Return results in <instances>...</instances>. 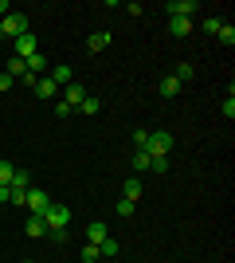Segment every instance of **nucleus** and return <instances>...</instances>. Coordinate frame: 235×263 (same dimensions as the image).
I'll list each match as a JSON object with an SVG mask.
<instances>
[{"instance_id": "1", "label": "nucleus", "mask_w": 235, "mask_h": 263, "mask_svg": "<svg viewBox=\"0 0 235 263\" xmlns=\"http://www.w3.org/2000/svg\"><path fill=\"white\" fill-rule=\"evenodd\" d=\"M44 224H47V236H51V240H67L71 209H67V204H55V200H51V209L44 212Z\"/></svg>"}, {"instance_id": "2", "label": "nucleus", "mask_w": 235, "mask_h": 263, "mask_svg": "<svg viewBox=\"0 0 235 263\" xmlns=\"http://www.w3.org/2000/svg\"><path fill=\"white\" fill-rule=\"evenodd\" d=\"M24 32H32V24H28V16H24V12H8V16L0 20V35H8V40H20Z\"/></svg>"}, {"instance_id": "3", "label": "nucleus", "mask_w": 235, "mask_h": 263, "mask_svg": "<svg viewBox=\"0 0 235 263\" xmlns=\"http://www.w3.org/2000/svg\"><path fill=\"white\" fill-rule=\"evenodd\" d=\"M168 149H173V134H168V130L149 134V145H145L149 157H168Z\"/></svg>"}, {"instance_id": "4", "label": "nucleus", "mask_w": 235, "mask_h": 263, "mask_svg": "<svg viewBox=\"0 0 235 263\" xmlns=\"http://www.w3.org/2000/svg\"><path fill=\"white\" fill-rule=\"evenodd\" d=\"M28 209H32V216H44L47 209H51V197H47L44 189H28V200H24Z\"/></svg>"}, {"instance_id": "5", "label": "nucleus", "mask_w": 235, "mask_h": 263, "mask_svg": "<svg viewBox=\"0 0 235 263\" xmlns=\"http://www.w3.org/2000/svg\"><path fill=\"white\" fill-rule=\"evenodd\" d=\"M12 47H16V59H28V55L39 51V40H35L32 32H24L20 40H12Z\"/></svg>"}, {"instance_id": "6", "label": "nucleus", "mask_w": 235, "mask_h": 263, "mask_svg": "<svg viewBox=\"0 0 235 263\" xmlns=\"http://www.w3.org/2000/svg\"><path fill=\"white\" fill-rule=\"evenodd\" d=\"M168 20H188L192 12H196V0H173V4H165Z\"/></svg>"}, {"instance_id": "7", "label": "nucleus", "mask_w": 235, "mask_h": 263, "mask_svg": "<svg viewBox=\"0 0 235 263\" xmlns=\"http://www.w3.org/2000/svg\"><path fill=\"white\" fill-rule=\"evenodd\" d=\"M24 71H28V75H35V79H39V75H47V59H44L39 51H35V55H28V59H24Z\"/></svg>"}, {"instance_id": "8", "label": "nucleus", "mask_w": 235, "mask_h": 263, "mask_svg": "<svg viewBox=\"0 0 235 263\" xmlns=\"http://www.w3.org/2000/svg\"><path fill=\"white\" fill-rule=\"evenodd\" d=\"M87 99V90L78 87V83H67V90H63V102H67L71 110H78V102Z\"/></svg>"}, {"instance_id": "9", "label": "nucleus", "mask_w": 235, "mask_h": 263, "mask_svg": "<svg viewBox=\"0 0 235 263\" xmlns=\"http://www.w3.org/2000/svg\"><path fill=\"white\" fill-rule=\"evenodd\" d=\"M51 83H55V87H67V83H75V79H71V67L67 63H59V67H51Z\"/></svg>"}, {"instance_id": "10", "label": "nucleus", "mask_w": 235, "mask_h": 263, "mask_svg": "<svg viewBox=\"0 0 235 263\" xmlns=\"http://www.w3.org/2000/svg\"><path fill=\"white\" fill-rule=\"evenodd\" d=\"M106 236H110V232H106V224H98V220H94V224H87V243H94V248H98Z\"/></svg>"}, {"instance_id": "11", "label": "nucleus", "mask_w": 235, "mask_h": 263, "mask_svg": "<svg viewBox=\"0 0 235 263\" xmlns=\"http://www.w3.org/2000/svg\"><path fill=\"white\" fill-rule=\"evenodd\" d=\"M32 90L39 95V99H55V90H59V87H55V83H51V79L44 75V79H35V87H32Z\"/></svg>"}, {"instance_id": "12", "label": "nucleus", "mask_w": 235, "mask_h": 263, "mask_svg": "<svg viewBox=\"0 0 235 263\" xmlns=\"http://www.w3.org/2000/svg\"><path fill=\"white\" fill-rule=\"evenodd\" d=\"M24 232H28V236H35V240H39V236H47V224H44V216H28Z\"/></svg>"}, {"instance_id": "13", "label": "nucleus", "mask_w": 235, "mask_h": 263, "mask_svg": "<svg viewBox=\"0 0 235 263\" xmlns=\"http://www.w3.org/2000/svg\"><path fill=\"white\" fill-rule=\"evenodd\" d=\"M161 95H165V99H177V95H180V83L173 75H165V79H161Z\"/></svg>"}, {"instance_id": "14", "label": "nucleus", "mask_w": 235, "mask_h": 263, "mask_svg": "<svg viewBox=\"0 0 235 263\" xmlns=\"http://www.w3.org/2000/svg\"><path fill=\"white\" fill-rule=\"evenodd\" d=\"M168 32L177 35V40H184V35L192 32V20H168Z\"/></svg>"}, {"instance_id": "15", "label": "nucleus", "mask_w": 235, "mask_h": 263, "mask_svg": "<svg viewBox=\"0 0 235 263\" xmlns=\"http://www.w3.org/2000/svg\"><path fill=\"white\" fill-rule=\"evenodd\" d=\"M106 44H110V32H94V35L87 40V47H90V51H102Z\"/></svg>"}, {"instance_id": "16", "label": "nucleus", "mask_w": 235, "mask_h": 263, "mask_svg": "<svg viewBox=\"0 0 235 263\" xmlns=\"http://www.w3.org/2000/svg\"><path fill=\"white\" fill-rule=\"evenodd\" d=\"M122 193H125V200H137V197H141V181H137V177H130V181L122 185Z\"/></svg>"}, {"instance_id": "17", "label": "nucleus", "mask_w": 235, "mask_h": 263, "mask_svg": "<svg viewBox=\"0 0 235 263\" xmlns=\"http://www.w3.org/2000/svg\"><path fill=\"white\" fill-rule=\"evenodd\" d=\"M216 40L231 47V44H235V28H231V24H220V32H216Z\"/></svg>"}, {"instance_id": "18", "label": "nucleus", "mask_w": 235, "mask_h": 263, "mask_svg": "<svg viewBox=\"0 0 235 263\" xmlns=\"http://www.w3.org/2000/svg\"><path fill=\"white\" fill-rule=\"evenodd\" d=\"M173 79H177V83H188V79H196V67H192V63H180Z\"/></svg>"}, {"instance_id": "19", "label": "nucleus", "mask_w": 235, "mask_h": 263, "mask_svg": "<svg viewBox=\"0 0 235 263\" xmlns=\"http://www.w3.org/2000/svg\"><path fill=\"white\" fill-rule=\"evenodd\" d=\"M78 110H82V114H98V110H102V102L94 99V95H87V99L78 102Z\"/></svg>"}, {"instance_id": "20", "label": "nucleus", "mask_w": 235, "mask_h": 263, "mask_svg": "<svg viewBox=\"0 0 235 263\" xmlns=\"http://www.w3.org/2000/svg\"><path fill=\"white\" fill-rule=\"evenodd\" d=\"M98 255H106V259H110V255H118V240H110V236H106V240L98 243Z\"/></svg>"}, {"instance_id": "21", "label": "nucleus", "mask_w": 235, "mask_h": 263, "mask_svg": "<svg viewBox=\"0 0 235 263\" xmlns=\"http://www.w3.org/2000/svg\"><path fill=\"white\" fill-rule=\"evenodd\" d=\"M12 173H16V165L0 161V185H12Z\"/></svg>"}, {"instance_id": "22", "label": "nucleus", "mask_w": 235, "mask_h": 263, "mask_svg": "<svg viewBox=\"0 0 235 263\" xmlns=\"http://www.w3.org/2000/svg\"><path fill=\"white\" fill-rule=\"evenodd\" d=\"M8 75H12V79H16V75H20V79L28 75V71H24V59H16V55H12V63H8Z\"/></svg>"}, {"instance_id": "23", "label": "nucleus", "mask_w": 235, "mask_h": 263, "mask_svg": "<svg viewBox=\"0 0 235 263\" xmlns=\"http://www.w3.org/2000/svg\"><path fill=\"white\" fill-rule=\"evenodd\" d=\"M149 161H153V157H149L145 149H137V154H134V169H149Z\"/></svg>"}, {"instance_id": "24", "label": "nucleus", "mask_w": 235, "mask_h": 263, "mask_svg": "<svg viewBox=\"0 0 235 263\" xmlns=\"http://www.w3.org/2000/svg\"><path fill=\"white\" fill-rule=\"evenodd\" d=\"M94 259H102L98 248H94V243H87V248H82V263H94Z\"/></svg>"}, {"instance_id": "25", "label": "nucleus", "mask_w": 235, "mask_h": 263, "mask_svg": "<svg viewBox=\"0 0 235 263\" xmlns=\"http://www.w3.org/2000/svg\"><path fill=\"white\" fill-rule=\"evenodd\" d=\"M134 145H137V149H145V145H149V130H134Z\"/></svg>"}, {"instance_id": "26", "label": "nucleus", "mask_w": 235, "mask_h": 263, "mask_svg": "<svg viewBox=\"0 0 235 263\" xmlns=\"http://www.w3.org/2000/svg\"><path fill=\"white\" fill-rule=\"evenodd\" d=\"M118 216H134V200H118Z\"/></svg>"}, {"instance_id": "27", "label": "nucleus", "mask_w": 235, "mask_h": 263, "mask_svg": "<svg viewBox=\"0 0 235 263\" xmlns=\"http://www.w3.org/2000/svg\"><path fill=\"white\" fill-rule=\"evenodd\" d=\"M204 32L216 35V32H220V20H216V16H208V20H204Z\"/></svg>"}, {"instance_id": "28", "label": "nucleus", "mask_w": 235, "mask_h": 263, "mask_svg": "<svg viewBox=\"0 0 235 263\" xmlns=\"http://www.w3.org/2000/svg\"><path fill=\"white\" fill-rule=\"evenodd\" d=\"M224 118H227V122L235 118V99H231V95H227V102H224Z\"/></svg>"}, {"instance_id": "29", "label": "nucleus", "mask_w": 235, "mask_h": 263, "mask_svg": "<svg viewBox=\"0 0 235 263\" xmlns=\"http://www.w3.org/2000/svg\"><path fill=\"white\" fill-rule=\"evenodd\" d=\"M12 83H16V79H12V75H0V90H8Z\"/></svg>"}, {"instance_id": "30", "label": "nucleus", "mask_w": 235, "mask_h": 263, "mask_svg": "<svg viewBox=\"0 0 235 263\" xmlns=\"http://www.w3.org/2000/svg\"><path fill=\"white\" fill-rule=\"evenodd\" d=\"M0 200H4V204H8V185H0Z\"/></svg>"}, {"instance_id": "31", "label": "nucleus", "mask_w": 235, "mask_h": 263, "mask_svg": "<svg viewBox=\"0 0 235 263\" xmlns=\"http://www.w3.org/2000/svg\"><path fill=\"white\" fill-rule=\"evenodd\" d=\"M4 16H8V4H4V0H0V20H4Z\"/></svg>"}]
</instances>
